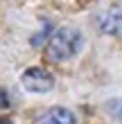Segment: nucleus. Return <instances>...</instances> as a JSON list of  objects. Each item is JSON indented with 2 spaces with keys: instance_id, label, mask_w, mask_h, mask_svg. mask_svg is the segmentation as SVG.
<instances>
[{
  "instance_id": "obj_1",
  "label": "nucleus",
  "mask_w": 122,
  "mask_h": 124,
  "mask_svg": "<svg viewBox=\"0 0 122 124\" xmlns=\"http://www.w3.org/2000/svg\"><path fill=\"white\" fill-rule=\"evenodd\" d=\"M81 45H84V36L77 30H73V27H59V30L50 36L45 50H48L50 61L61 63V61L73 59V56L81 50Z\"/></svg>"
},
{
  "instance_id": "obj_2",
  "label": "nucleus",
  "mask_w": 122,
  "mask_h": 124,
  "mask_svg": "<svg viewBox=\"0 0 122 124\" xmlns=\"http://www.w3.org/2000/svg\"><path fill=\"white\" fill-rule=\"evenodd\" d=\"M20 81H23V86L30 93H48L54 86V77L43 68H30V70L23 72Z\"/></svg>"
},
{
  "instance_id": "obj_3",
  "label": "nucleus",
  "mask_w": 122,
  "mask_h": 124,
  "mask_svg": "<svg viewBox=\"0 0 122 124\" xmlns=\"http://www.w3.org/2000/svg\"><path fill=\"white\" fill-rule=\"evenodd\" d=\"M97 25L109 36H122V2H113L111 7H106L99 14Z\"/></svg>"
},
{
  "instance_id": "obj_4",
  "label": "nucleus",
  "mask_w": 122,
  "mask_h": 124,
  "mask_svg": "<svg viewBox=\"0 0 122 124\" xmlns=\"http://www.w3.org/2000/svg\"><path fill=\"white\" fill-rule=\"evenodd\" d=\"M32 124H77V117L73 111L63 106H52L48 111H43Z\"/></svg>"
},
{
  "instance_id": "obj_5",
  "label": "nucleus",
  "mask_w": 122,
  "mask_h": 124,
  "mask_svg": "<svg viewBox=\"0 0 122 124\" xmlns=\"http://www.w3.org/2000/svg\"><path fill=\"white\" fill-rule=\"evenodd\" d=\"M106 111H109L115 120H122V97L120 99H111L109 104H106Z\"/></svg>"
},
{
  "instance_id": "obj_6",
  "label": "nucleus",
  "mask_w": 122,
  "mask_h": 124,
  "mask_svg": "<svg viewBox=\"0 0 122 124\" xmlns=\"http://www.w3.org/2000/svg\"><path fill=\"white\" fill-rule=\"evenodd\" d=\"M41 41L43 43H45V41H50V25H45V30H43V32H39L36 36H34V39H32V45H41Z\"/></svg>"
},
{
  "instance_id": "obj_7",
  "label": "nucleus",
  "mask_w": 122,
  "mask_h": 124,
  "mask_svg": "<svg viewBox=\"0 0 122 124\" xmlns=\"http://www.w3.org/2000/svg\"><path fill=\"white\" fill-rule=\"evenodd\" d=\"M7 106H9V97L5 90H0V108H7Z\"/></svg>"
},
{
  "instance_id": "obj_8",
  "label": "nucleus",
  "mask_w": 122,
  "mask_h": 124,
  "mask_svg": "<svg viewBox=\"0 0 122 124\" xmlns=\"http://www.w3.org/2000/svg\"><path fill=\"white\" fill-rule=\"evenodd\" d=\"M0 124H14L11 120H7V117H0Z\"/></svg>"
}]
</instances>
